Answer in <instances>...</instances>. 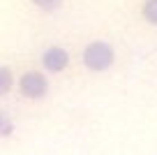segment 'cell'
Segmentation results:
<instances>
[{"mask_svg": "<svg viewBox=\"0 0 157 155\" xmlns=\"http://www.w3.org/2000/svg\"><path fill=\"white\" fill-rule=\"evenodd\" d=\"M81 63L86 70L90 72H106L113 67L116 63V51L109 42L104 39H93L83 46V54H81Z\"/></svg>", "mask_w": 157, "mask_h": 155, "instance_id": "obj_1", "label": "cell"}, {"mask_svg": "<svg viewBox=\"0 0 157 155\" xmlns=\"http://www.w3.org/2000/svg\"><path fill=\"white\" fill-rule=\"evenodd\" d=\"M16 90L23 100H42L49 93V79L42 70H25L19 79H16Z\"/></svg>", "mask_w": 157, "mask_h": 155, "instance_id": "obj_2", "label": "cell"}, {"mask_svg": "<svg viewBox=\"0 0 157 155\" xmlns=\"http://www.w3.org/2000/svg\"><path fill=\"white\" fill-rule=\"evenodd\" d=\"M39 63L49 74H60L69 67V51L65 46H58V44L46 46L39 56Z\"/></svg>", "mask_w": 157, "mask_h": 155, "instance_id": "obj_3", "label": "cell"}, {"mask_svg": "<svg viewBox=\"0 0 157 155\" xmlns=\"http://www.w3.org/2000/svg\"><path fill=\"white\" fill-rule=\"evenodd\" d=\"M16 86V77H14V70L10 65H0V100L7 97Z\"/></svg>", "mask_w": 157, "mask_h": 155, "instance_id": "obj_4", "label": "cell"}, {"mask_svg": "<svg viewBox=\"0 0 157 155\" xmlns=\"http://www.w3.org/2000/svg\"><path fill=\"white\" fill-rule=\"evenodd\" d=\"M141 19L150 26H157V0H143L141 5Z\"/></svg>", "mask_w": 157, "mask_h": 155, "instance_id": "obj_5", "label": "cell"}, {"mask_svg": "<svg viewBox=\"0 0 157 155\" xmlns=\"http://www.w3.org/2000/svg\"><path fill=\"white\" fill-rule=\"evenodd\" d=\"M30 2H33L39 12H44V14H53V12H58L60 7L65 5V0H30Z\"/></svg>", "mask_w": 157, "mask_h": 155, "instance_id": "obj_6", "label": "cell"}, {"mask_svg": "<svg viewBox=\"0 0 157 155\" xmlns=\"http://www.w3.org/2000/svg\"><path fill=\"white\" fill-rule=\"evenodd\" d=\"M10 132H12V118L7 116L2 109H0V139H2V137H7Z\"/></svg>", "mask_w": 157, "mask_h": 155, "instance_id": "obj_7", "label": "cell"}]
</instances>
